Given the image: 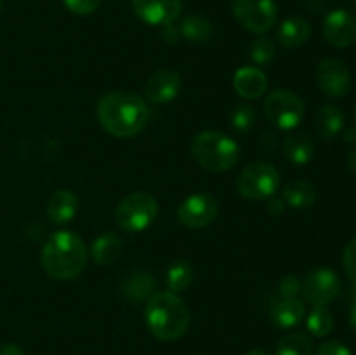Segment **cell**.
I'll list each match as a JSON object with an SVG mask.
<instances>
[{
  "mask_svg": "<svg viewBox=\"0 0 356 355\" xmlns=\"http://www.w3.org/2000/svg\"><path fill=\"white\" fill-rule=\"evenodd\" d=\"M232 9L240 26L256 35H264L277 23L275 0H233Z\"/></svg>",
  "mask_w": 356,
  "mask_h": 355,
  "instance_id": "8",
  "label": "cell"
},
{
  "mask_svg": "<svg viewBox=\"0 0 356 355\" xmlns=\"http://www.w3.org/2000/svg\"><path fill=\"white\" fill-rule=\"evenodd\" d=\"M63 2L66 9L76 16H89L101 6V0H63Z\"/></svg>",
  "mask_w": 356,
  "mask_h": 355,
  "instance_id": "30",
  "label": "cell"
},
{
  "mask_svg": "<svg viewBox=\"0 0 356 355\" xmlns=\"http://www.w3.org/2000/svg\"><path fill=\"white\" fill-rule=\"evenodd\" d=\"M193 282V267L186 260H177L169 265L165 271V284L169 291L183 292Z\"/></svg>",
  "mask_w": 356,
  "mask_h": 355,
  "instance_id": "25",
  "label": "cell"
},
{
  "mask_svg": "<svg viewBox=\"0 0 356 355\" xmlns=\"http://www.w3.org/2000/svg\"><path fill=\"white\" fill-rule=\"evenodd\" d=\"M312 35V24L302 16H291L278 26L277 38L285 49H298Z\"/></svg>",
  "mask_w": 356,
  "mask_h": 355,
  "instance_id": "19",
  "label": "cell"
},
{
  "mask_svg": "<svg viewBox=\"0 0 356 355\" xmlns=\"http://www.w3.org/2000/svg\"><path fill=\"white\" fill-rule=\"evenodd\" d=\"M101 127L115 138H134L146 127L149 110L146 101L131 90H111L96 108Z\"/></svg>",
  "mask_w": 356,
  "mask_h": 355,
  "instance_id": "1",
  "label": "cell"
},
{
  "mask_svg": "<svg viewBox=\"0 0 356 355\" xmlns=\"http://www.w3.org/2000/svg\"><path fill=\"white\" fill-rule=\"evenodd\" d=\"M0 355H24V352L16 343H6L0 347Z\"/></svg>",
  "mask_w": 356,
  "mask_h": 355,
  "instance_id": "36",
  "label": "cell"
},
{
  "mask_svg": "<svg viewBox=\"0 0 356 355\" xmlns=\"http://www.w3.org/2000/svg\"><path fill=\"white\" fill-rule=\"evenodd\" d=\"M301 292V281L296 275H287L278 284V298H298Z\"/></svg>",
  "mask_w": 356,
  "mask_h": 355,
  "instance_id": "32",
  "label": "cell"
},
{
  "mask_svg": "<svg viewBox=\"0 0 356 355\" xmlns=\"http://www.w3.org/2000/svg\"><path fill=\"white\" fill-rule=\"evenodd\" d=\"M219 204L212 195L193 194L181 202L177 209V219L186 228H205L218 218Z\"/></svg>",
  "mask_w": 356,
  "mask_h": 355,
  "instance_id": "10",
  "label": "cell"
},
{
  "mask_svg": "<svg viewBox=\"0 0 356 355\" xmlns=\"http://www.w3.org/2000/svg\"><path fill=\"white\" fill-rule=\"evenodd\" d=\"M355 124H356V106H355Z\"/></svg>",
  "mask_w": 356,
  "mask_h": 355,
  "instance_id": "42",
  "label": "cell"
},
{
  "mask_svg": "<svg viewBox=\"0 0 356 355\" xmlns=\"http://www.w3.org/2000/svg\"><path fill=\"white\" fill-rule=\"evenodd\" d=\"M181 90V75L174 70H156L145 84V96L155 104L170 103Z\"/></svg>",
  "mask_w": 356,
  "mask_h": 355,
  "instance_id": "14",
  "label": "cell"
},
{
  "mask_svg": "<svg viewBox=\"0 0 356 355\" xmlns=\"http://www.w3.org/2000/svg\"><path fill=\"white\" fill-rule=\"evenodd\" d=\"M233 89L243 100H257L268 89V77L257 66H242L233 75Z\"/></svg>",
  "mask_w": 356,
  "mask_h": 355,
  "instance_id": "15",
  "label": "cell"
},
{
  "mask_svg": "<svg viewBox=\"0 0 356 355\" xmlns=\"http://www.w3.org/2000/svg\"><path fill=\"white\" fill-rule=\"evenodd\" d=\"M277 355H313V341L306 333H289L277 343Z\"/></svg>",
  "mask_w": 356,
  "mask_h": 355,
  "instance_id": "26",
  "label": "cell"
},
{
  "mask_svg": "<svg viewBox=\"0 0 356 355\" xmlns=\"http://www.w3.org/2000/svg\"><path fill=\"white\" fill-rule=\"evenodd\" d=\"M179 37H181L179 28L174 26L172 23H169V24H165V26H163V30H162L163 42H167V44H170V45L177 44V42H179Z\"/></svg>",
  "mask_w": 356,
  "mask_h": 355,
  "instance_id": "34",
  "label": "cell"
},
{
  "mask_svg": "<svg viewBox=\"0 0 356 355\" xmlns=\"http://www.w3.org/2000/svg\"><path fill=\"white\" fill-rule=\"evenodd\" d=\"M346 141H356V129H350V131L346 132Z\"/></svg>",
  "mask_w": 356,
  "mask_h": 355,
  "instance_id": "39",
  "label": "cell"
},
{
  "mask_svg": "<svg viewBox=\"0 0 356 355\" xmlns=\"http://www.w3.org/2000/svg\"><path fill=\"white\" fill-rule=\"evenodd\" d=\"M348 167H350L351 173L356 174V145L348 153Z\"/></svg>",
  "mask_w": 356,
  "mask_h": 355,
  "instance_id": "37",
  "label": "cell"
},
{
  "mask_svg": "<svg viewBox=\"0 0 356 355\" xmlns=\"http://www.w3.org/2000/svg\"><path fill=\"white\" fill-rule=\"evenodd\" d=\"M159 216V202L153 195L146 191H132L125 195L117 205L118 226L125 233H139L153 225V221Z\"/></svg>",
  "mask_w": 356,
  "mask_h": 355,
  "instance_id": "5",
  "label": "cell"
},
{
  "mask_svg": "<svg viewBox=\"0 0 356 355\" xmlns=\"http://www.w3.org/2000/svg\"><path fill=\"white\" fill-rule=\"evenodd\" d=\"M42 267L56 281H72L79 277L87 263L86 242L70 230L52 233L42 249Z\"/></svg>",
  "mask_w": 356,
  "mask_h": 355,
  "instance_id": "3",
  "label": "cell"
},
{
  "mask_svg": "<svg viewBox=\"0 0 356 355\" xmlns=\"http://www.w3.org/2000/svg\"><path fill=\"white\" fill-rule=\"evenodd\" d=\"M306 327L316 338H323L334 329V315L327 306H313L306 319Z\"/></svg>",
  "mask_w": 356,
  "mask_h": 355,
  "instance_id": "27",
  "label": "cell"
},
{
  "mask_svg": "<svg viewBox=\"0 0 356 355\" xmlns=\"http://www.w3.org/2000/svg\"><path fill=\"white\" fill-rule=\"evenodd\" d=\"M323 37L332 47H350L356 40V17L346 9L330 10L323 21Z\"/></svg>",
  "mask_w": 356,
  "mask_h": 355,
  "instance_id": "12",
  "label": "cell"
},
{
  "mask_svg": "<svg viewBox=\"0 0 356 355\" xmlns=\"http://www.w3.org/2000/svg\"><path fill=\"white\" fill-rule=\"evenodd\" d=\"M134 13L139 19L153 26L174 23L183 10V0H132Z\"/></svg>",
  "mask_w": 356,
  "mask_h": 355,
  "instance_id": "13",
  "label": "cell"
},
{
  "mask_svg": "<svg viewBox=\"0 0 356 355\" xmlns=\"http://www.w3.org/2000/svg\"><path fill=\"white\" fill-rule=\"evenodd\" d=\"M122 239L115 232H104L99 237H96L90 246V258L96 265L104 267V265H111L118 260L122 254Z\"/></svg>",
  "mask_w": 356,
  "mask_h": 355,
  "instance_id": "20",
  "label": "cell"
},
{
  "mask_svg": "<svg viewBox=\"0 0 356 355\" xmlns=\"http://www.w3.org/2000/svg\"><path fill=\"white\" fill-rule=\"evenodd\" d=\"M305 303L298 298H277L270 305V319L280 329H292L305 319Z\"/></svg>",
  "mask_w": 356,
  "mask_h": 355,
  "instance_id": "16",
  "label": "cell"
},
{
  "mask_svg": "<svg viewBox=\"0 0 356 355\" xmlns=\"http://www.w3.org/2000/svg\"><path fill=\"white\" fill-rule=\"evenodd\" d=\"M285 204L292 209H308L315 204L316 200V190L312 183L302 180L291 181L285 184L284 197Z\"/></svg>",
  "mask_w": 356,
  "mask_h": 355,
  "instance_id": "23",
  "label": "cell"
},
{
  "mask_svg": "<svg viewBox=\"0 0 356 355\" xmlns=\"http://www.w3.org/2000/svg\"><path fill=\"white\" fill-rule=\"evenodd\" d=\"M2 6H3V0H0V13H2Z\"/></svg>",
  "mask_w": 356,
  "mask_h": 355,
  "instance_id": "41",
  "label": "cell"
},
{
  "mask_svg": "<svg viewBox=\"0 0 356 355\" xmlns=\"http://www.w3.org/2000/svg\"><path fill=\"white\" fill-rule=\"evenodd\" d=\"M229 124H232L233 131L238 134H245V132L252 131L256 125V110L250 106L249 103H240L233 108L232 115H229Z\"/></svg>",
  "mask_w": 356,
  "mask_h": 355,
  "instance_id": "28",
  "label": "cell"
},
{
  "mask_svg": "<svg viewBox=\"0 0 356 355\" xmlns=\"http://www.w3.org/2000/svg\"><path fill=\"white\" fill-rule=\"evenodd\" d=\"M181 37L188 42H193V44H204L212 38L214 33V28L212 23L204 16H198V14H191L186 16L181 21Z\"/></svg>",
  "mask_w": 356,
  "mask_h": 355,
  "instance_id": "24",
  "label": "cell"
},
{
  "mask_svg": "<svg viewBox=\"0 0 356 355\" xmlns=\"http://www.w3.org/2000/svg\"><path fill=\"white\" fill-rule=\"evenodd\" d=\"M316 355H353V352H351L346 345L330 340L323 341V343L316 348Z\"/></svg>",
  "mask_w": 356,
  "mask_h": 355,
  "instance_id": "33",
  "label": "cell"
},
{
  "mask_svg": "<svg viewBox=\"0 0 356 355\" xmlns=\"http://www.w3.org/2000/svg\"><path fill=\"white\" fill-rule=\"evenodd\" d=\"M145 320L156 340L176 341L190 326V310L177 292L159 291L146 299Z\"/></svg>",
  "mask_w": 356,
  "mask_h": 355,
  "instance_id": "2",
  "label": "cell"
},
{
  "mask_svg": "<svg viewBox=\"0 0 356 355\" xmlns=\"http://www.w3.org/2000/svg\"><path fill=\"white\" fill-rule=\"evenodd\" d=\"M343 267H344V271H346L348 278H350L351 284H353L356 289V239L351 240V242L346 246V249H344Z\"/></svg>",
  "mask_w": 356,
  "mask_h": 355,
  "instance_id": "31",
  "label": "cell"
},
{
  "mask_svg": "<svg viewBox=\"0 0 356 355\" xmlns=\"http://www.w3.org/2000/svg\"><path fill=\"white\" fill-rule=\"evenodd\" d=\"M280 173L268 162H252L236 178V190L249 200H264L277 194Z\"/></svg>",
  "mask_w": 356,
  "mask_h": 355,
  "instance_id": "6",
  "label": "cell"
},
{
  "mask_svg": "<svg viewBox=\"0 0 356 355\" xmlns=\"http://www.w3.org/2000/svg\"><path fill=\"white\" fill-rule=\"evenodd\" d=\"M284 155L294 166H306L315 155V145L306 134H291L284 141Z\"/></svg>",
  "mask_w": 356,
  "mask_h": 355,
  "instance_id": "22",
  "label": "cell"
},
{
  "mask_svg": "<svg viewBox=\"0 0 356 355\" xmlns=\"http://www.w3.org/2000/svg\"><path fill=\"white\" fill-rule=\"evenodd\" d=\"M156 281L149 271H131L122 281L120 292L127 301L139 303L146 301L155 292Z\"/></svg>",
  "mask_w": 356,
  "mask_h": 355,
  "instance_id": "18",
  "label": "cell"
},
{
  "mask_svg": "<svg viewBox=\"0 0 356 355\" xmlns=\"http://www.w3.org/2000/svg\"><path fill=\"white\" fill-rule=\"evenodd\" d=\"M353 2H355V6H356V0H353Z\"/></svg>",
  "mask_w": 356,
  "mask_h": 355,
  "instance_id": "43",
  "label": "cell"
},
{
  "mask_svg": "<svg viewBox=\"0 0 356 355\" xmlns=\"http://www.w3.org/2000/svg\"><path fill=\"white\" fill-rule=\"evenodd\" d=\"M350 326H351V329L356 333V298H355V301L351 303V308H350Z\"/></svg>",
  "mask_w": 356,
  "mask_h": 355,
  "instance_id": "38",
  "label": "cell"
},
{
  "mask_svg": "<svg viewBox=\"0 0 356 355\" xmlns=\"http://www.w3.org/2000/svg\"><path fill=\"white\" fill-rule=\"evenodd\" d=\"M301 292L313 306H327L339 296L341 278L329 268H318L309 271L301 282Z\"/></svg>",
  "mask_w": 356,
  "mask_h": 355,
  "instance_id": "9",
  "label": "cell"
},
{
  "mask_svg": "<svg viewBox=\"0 0 356 355\" xmlns=\"http://www.w3.org/2000/svg\"><path fill=\"white\" fill-rule=\"evenodd\" d=\"M271 200L268 202L266 209L268 212H270L271 216H282L285 212V207H287V204H285L284 198H278V197H270Z\"/></svg>",
  "mask_w": 356,
  "mask_h": 355,
  "instance_id": "35",
  "label": "cell"
},
{
  "mask_svg": "<svg viewBox=\"0 0 356 355\" xmlns=\"http://www.w3.org/2000/svg\"><path fill=\"white\" fill-rule=\"evenodd\" d=\"M344 113L336 104H323L315 117V131L322 139H332L343 131Z\"/></svg>",
  "mask_w": 356,
  "mask_h": 355,
  "instance_id": "21",
  "label": "cell"
},
{
  "mask_svg": "<svg viewBox=\"0 0 356 355\" xmlns=\"http://www.w3.org/2000/svg\"><path fill=\"white\" fill-rule=\"evenodd\" d=\"M191 157L211 173H225L240 160L238 143L219 131H202L191 139Z\"/></svg>",
  "mask_w": 356,
  "mask_h": 355,
  "instance_id": "4",
  "label": "cell"
},
{
  "mask_svg": "<svg viewBox=\"0 0 356 355\" xmlns=\"http://www.w3.org/2000/svg\"><path fill=\"white\" fill-rule=\"evenodd\" d=\"M316 86L327 97H344L351 89V72L346 63L337 58H325L316 68Z\"/></svg>",
  "mask_w": 356,
  "mask_h": 355,
  "instance_id": "11",
  "label": "cell"
},
{
  "mask_svg": "<svg viewBox=\"0 0 356 355\" xmlns=\"http://www.w3.org/2000/svg\"><path fill=\"white\" fill-rule=\"evenodd\" d=\"M264 113L278 129L291 131L305 118V101L289 89H277L264 101Z\"/></svg>",
  "mask_w": 356,
  "mask_h": 355,
  "instance_id": "7",
  "label": "cell"
},
{
  "mask_svg": "<svg viewBox=\"0 0 356 355\" xmlns=\"http://www.w3.org/2000/svg\"><path fill=\"white\" fill-rule=\"evenodd\" d=\"M249 54L257 66H264L273 61L275 56H277V47H275V42L271 38L259 37L250 44Z\"/></svg>",
  "mask_w": 356,
  "mask_h": 355,
  "instance_id": "29",
  "label": "cell"
},
{
  "mask_svg": "<svg viewBox=\"0 0 356 355\" xmlns=\"http://www.w3.org/2000/svg\"><path fill=\"white\" fill-rule=\"evenodd\" d=\"M243 355H271L270 352H266V350H250V352H247V354H243Z\"/></svg>",
  "mask_w": 356,
  "mask_h": 355,
  "instance_id": "40",
  "label": "cell"
},
{
  "mask_svg": "<svg viewBox=\"0 0 356 355\" xmlns=\"http://www.w3.org/2000/svg\"><path fill=\"white\" fill-rule=\"evenodd\" d=\"M79 212V197L72 190H58L47 202V218L54 225H66L73 221Z\"/></svg>",
  "mask_w": 356,
  "mask_h": 355,
  "instance_id": "17",
  "label": "cell"
}]
</instances>
